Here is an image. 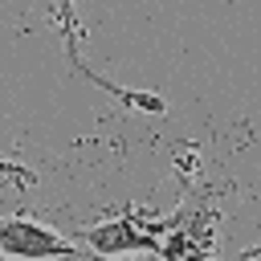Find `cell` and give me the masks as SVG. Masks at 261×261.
Wrapping results in <instances>:
<instances>
[{
    "mask_svg": "<svg viewBox=\"0 0 261 261\" xmlns=\"http://www.w3.org/2000/svg\"><path fill=\"white\" fill-rule=\"evenodd\" d=\"M86 253H98V257H118V253H163V237H159V224H147L139 216H118V220H102L86 232L73 237Z\"/></svg>",
    "mask_w": 261,
    "mask_h": 261,
    "instance_id": "cell-1",
    "label": "cell"
},
{
    "mask_svg": "<svg viewBox=\"0 0 261 261\" xmlns=\"http://www.w3.org/2000/svg\"><path fill=\"white\" fill-rule=\"evenodd\" d=\"M0 253L4 257H86V249L41 220L29 216H4L0 220Z\"/></svg>",
    "mask_w": 261,
    "mask_h": 261,
    "instance_id": "cell-2",
    "label": "cell"
},
{
    "mask_svg": "<svg viewBox=\"0 0 261 261\" xmlns=\"http://www.w3.org/2000/svg\"><path fill=\"white\" fill-rule=\"evenodd\" d=\"M53 16H57V29L65 37V49H69V61L82 65V53H77V12H73V0H53Z\"/></svg>",
    "mask_w": 261,
    "mask_h": 261,
    "instance_id": "cell-3",
    "label": "cell"
},
{
    "mask_svg": "<svg viewBox=\"0 0 261 261\" xmlns=\"http://www.w3.org/2000/svg\"><path fill=\"white\" fill-rule=\"evenodd\" d=\"M245 257H261V245L257 249H245Z\"/></svg>",
    "mask_w": 261,
    "mask_h": 261,
    "instance_id": "cell-4",
    "label": "cell"
}]
</instances>
